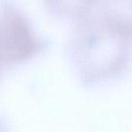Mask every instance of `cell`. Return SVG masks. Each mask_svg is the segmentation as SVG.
<instances>
[{
    "label": "cell",
    "instance_id": "cell-2",
    "mask_svg": "<svg viewBox=\"0 0 132 132\" xmlns=\"http://www.w3.org/2000/svg\"><path fill=\"white\" fill-rule=\"evenodd\" d=\"M93 0H48L50 6L61 14L74 15L84 12Z\"/></svg>",
    "mask_w": 132,
    "mask_h": 132
},
{
    "label": "cell",
    "instance_id": "cell-1",
    "mask_svg": "<svg viewBox=\"0 0 132 132\" xmlns=\"http://www.w3.org/2000/svg\"><path fill=\"white\" fill-rule=\"evenodd\" d=\"M2 63L11 66L32 58L43 48L26 17L10 6L2 12Z\"/></svg>",
    "mask_w": 132,
    "mask_h": 132
}]
</instances>
